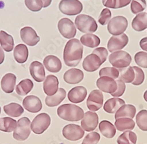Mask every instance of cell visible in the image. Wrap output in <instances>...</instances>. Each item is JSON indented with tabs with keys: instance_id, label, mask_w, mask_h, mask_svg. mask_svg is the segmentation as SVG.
I'll return each instance as SVG.
<instances>
[{
	"instance_id": "cell-1",
	"label": "cell",
	"mask_w": 147,
	"mask_h": 144,
	"mask_svg": "<svg viewBox=\"0 0 147 144\" xmlns=\"http://www.w3.org/2000/svg\"><path fill=\"white\" fill-rule=\"evenodd\" d=\"M83 46L77 39L68 41L64 47L63 59L65 64L68 67H76L82 58Z\"/></svg>"
},
{
	"instance_id": "cell-2",
	"label": "cell",
	"mask_w": 147,
	"mask_h": 144,
	"mask_svg": "<svg viewBox=\"0 0 147 144\" xmlns=\"http://www.w3.org/2000/svg\"><path fill=\"white\" fill-rule=\"evenodd\" d=\"M57 114L59 118L67 121H78L83 118L84 112L78 105L72 104L61 105L57 109Z\"/></svg>"
},
{
	"instance_id": "cell-3",
	"label": "cell",
	"mask_w": 147,
	"mask_h": 144,
	"mask_svg": "<svg viewBox=\"0 0 147 144\" xmlns=\"http://www.w3.org/2000/svg\"><path fill=\"white\" fill-rule=\"evenodd\" d=\"M77 29L84 33H91L96 31L98 25L95 20L91 16L85 14L78 15L75 19Z\"/></svg>"
},
{
	"instance_id": "cell-4",
	"label": "cell",
	"mask_w": 147,
	"mask_h": 144,
	"mask_svg": "<svg viewBox=\"0 0 147 144\" xmlns=\"http://www.w3.org/2000/svg\"><path fill=\"white\" fill-rule=\"evenodd\" d=\"M109 62L115 68L124 69L129 66L132 62V57L128 52L118 51L109 56Z\"/></svg>"
},
{
	"instance_id": "cell-5",
	"label": "cell",
	"mask_w": 147,
	"mask_h": 144,
	"mask_svg": "<svg viewBox=\"0 0 147 144\" xmlns=\"http://www.w3.org/2000/svg\"><path fill=\"white\" fill-rule=\"evenodd\" d=\"M58 7L61 13L69 16L78 15L83 9V5L79 0H61Z\"/></svg>"
},
{
	"instance_id": "cell-6",
	"label": "cell",
	"mask_w": 147,
	"mask_h": 144,
	"mask_svg": "<svg viewBox=\"0 0 147 144\" xmlns=\"http://www.w3.org/2000/svg\"><path fill=\"white\" fill-rule=\"evenodd\" d=\"M31 134V121L27 117H22L17 122V125L14 131L13 138L19 141L26 140Z\"/></svg>"
},
{
	"instance_id": "cell-7",
	"label": "cell",
	"mask_w": 147,
	"mask_h": 144,
	"mask_svg": "<svg viewBox=\"0 0 147 144\" xmlns=\"http://www.w3.org/2000/svg\"><path fill=\"white\" fill-rule=\"evenodd\" d=\"M51 124V117L47 113H41L36 115L31 124V129L35 134L44 133Z\"/></svg>"
},
{
	"instance_id": "cell-8",
	"label": "cell",
	"mask_w": 147,
	"mask_h": 144,
	"mask_svg": "<svg viewBox=\"0 0 147 144\" xmlns=\"http://www.w3.org/2000/svg\"><path fill=\"white\" fill-rule=\"evenodd\" d=\"M128 25V20L125 17L117 16L109 21L107 29L110 34L118 36L124 33L127 29Z\"/></svg>"
},
{
	"instance_id": "cell-9",
	"label": "cell",
	"mask_w": 147,
	"mask_h": 144,
	"mask_svg": "<svg viewBox=\"0 0 147 144\" xmlns=\"http://www.w3.org/2000/svg\"><path fill=\"white\" fill-rule=\"evenodd\" d=\"M59 33L66 39L74 38L77 34V29L73 22L67 18L61 19L58 23Z\"/></svg>"
},
{
	"instance_id": "cell-10",
	"label": "cell",
	"mask_w": 147,
	"mask_h": 144,
	"mask_svg": "<svg viewBox=\"0 0 147 144\" xmlns=\"http://www.w3.org/2000/svg\"><path fill=\"white\" fill-rule=\"evenodd\" d=\"M84 130L80 125L74 124L67 125L63 129L64 137L71 141L80 140L84 137Z\"/></svg>"
},
{
	"instance_id": "cell-11",
	"label": "cell",
	"mask_w": 147,
	"mask_h": 144,
	"mask_svg": "<svg viewBox=\"0 0 147 144\" xmlns=\"http://www.w3.org/2000/svg\"><path fill=\"white\" fill-rule=\"evenodd\" d=\"M104 103V95L99 90H92L87 100L88 109L91 111H97L102 107Z\"/></svg>"
},
{
	"instance_id": "cell-12",
	"label": "cell",
	"mask_w": 147,
	"mask_h": 144,
	"mask_svg": "<svg viewBox=\"0 0 147 144\" xmlns=\"http://www.w3.org/2000/svg\"><path fill=\"white\" fill-rule=\"evenodd\" d=\"M128 37L125 33L118 36H113L109 39L107 44L108 51L113 53L121 50L128 45Z\"/></svg>"
},
{
	"instance_id": "cell-13",
	"label": "cell",
	"mask_w": 147,
	"mask_h": 144,
	"mask_svg": "<svg viewBox=\"0 0 147 144\" xmlns=\"http://www.w3.org/2000/svg\"><path fill=\"white\" fill-rule=\"evenodd\" d=\"M20 36L24 43L30 46H34L40 41V38L36 31L30 27L22 28L20 31Z\"/></svg>"
},
{
	"instance_id": "cell-14",
	"label": "cell",
	"mask_w": 147,
	"mask_h": 144,
	"mask_svg": "<svg viewBox=\"0 0 147 144\" xmlns=\"http://www.w3.org/2000/svg\"><path fill=\"white\" fill-rule=\"evenodd\" d=\"M98 122L99 118L96 113L87 111L84 114L81 125L84 130L87 132H91L96 129Z\"/></svg>"
},
{
	"instance_id": "cell-15",
	"label": "cell",
	"mask_w": 147,
	"mask_h": 144,
	"mask_svg": "<svg viewBox=\"0 0 147 144\" xmlns=\"http://www.w3.org/2000/svg\"><path fill=\"white\" fill-rule=\"evenodd\" d=\"M96 84L99 90L111 94L114 93L117 89L116 81L113 78L107 76H103L98 79Z\"/></svg>"
},
{
	"instance_id": "cell-16",
	"label": "cell",
	"mask_w": 147,
	"mask_h": 144,
	"mask_svg": "<svg viewBox=\"0 0 147 144\" xmlns=\"http://www.w3.org/2000/svg\"><path fill=\"white\" fill-rule=\"evenodd\" d=\"M23 107L28 111L32 113H36L40 111L42 108L41 100L35 95H28L23 100Z\"/></svg>"
},
{
	"instance_id": "cell-17",
	"label": "cell",
	"mask_w": 147,
	"mask_h": 144,
	"mask_svg": "<svg viewBox=\"0 0 147 144\" xmlns=\"http://www.w3.org/2000/svg\"><path fill=\"white\" fill-rule=\"evenodd\" d=\"M102 64L100 57L97 55L92 53L84 60L82 67L86 71L94 72L98 69Z\"/></svg>"
},
{
	"instance_id": "cell-18",
	"label": "cell",
	"mask_w": 147,
	"mask_h": 144,
	"mask_svg": "<svg viewBox=\"0 0 147 144\" xmlns=\"http://www.w3.org/2000/svg\"><path fill=\"white\" fill-rule=\"evenodd\" d=\"M87 90L83 86H77L72 88L68 93V99L73 103H80L87 97Z\"/></svg>"
},
{
	"instance_id": "cell-19",
	"label": "cell",
	"mask_w": 147,
	"mask_h": 144,
	"mask_svg": "<svg viewBox=\"0 0 147 144\" xmlns=\"http://www.w3.org/2000/svg\"><path fill=\"white\" fill-rule=\"evenodd\" d=\"M59 81L54 75H50L47 76L43 83V90L48 96L54 95L58 90Z\"/></svg>"
},
{
	"instance_id": "cell-20",
	"label": "cell",
	"mask_w": 147,
	"mask_h": 144,
	"mask_svg": "<svg viewBox=\"0 0 147 144\" xmlns=\"http://www.w3.org/2000/svg\"><path fill=\"white\" fill-rule=\"evenodd\" d=\"M83 71L78 69L72 68L68 70L64 75V81L70 85H76L80 83L84 79Z\"/></svg>"
},
{
	"instance_id": "cell-21",
	"label": "cell",
	"mask_w": 147,
	"mask_h": 144,
	"mask_svg": "<svg viewBox=\"0 0 147 144\" xmlns=\"http://www.w3.org/2000/svg\"><path fill=\"white\" fill-rule=\"evenodd\" d=\"M30 72L32 77L36 82H42L45 78L44 67L38 61H34L31 63L30 66Z\"/></svg>"
},
{
	"instance_id": "cell-22",
	"label": "cell",
	"mask_w": 147,
	"mask_h": 144,
	"mask_svg": "<svg viewBox=\"0 0 147 144\" xmlns=\"http://www.w3.org/2000/svg\"><path fill=\"white\" fill-rule=\"evenodd\" d=\"M46 69L51 73H58L62 69V63L60 59L54 55L47 56L43 61Z\"/></svg>"
},
{
	"instance_id": "cell-23",
	"label": "cell",
	"mask_w": 147,
	"mask_h": 144,
	"mask_svg": "<svg viewBox=\"0 0 147 144\" xmlns=\"http://www.w3.org/2000/svg\"><path fill=\"white\" fill-rule=\"evenodd\" d=\"M17 80L16 76L11 73L5 74L1 81V89L4 92L7 94L12 93L16 86Z\"/></svg>"
},
{
	"instance_id": "cell-24",
	"label": "cell",
	"mask_w": 147,
	"mask_h": 144,
	"mask_svg": "<svg viewBox=\"0 0 147 144\" xmlns=\"http://www.w3.org/2000/svg\"><path fill=\"white\" fill-rule=\"evenodd\" d=\"M66 91L63 88L58 89L57 92L53 95L47 96L45 98V104L48 107L58 106L66 97Z\"/></svg>"
},
{
	"instance_id": "cell-25",
	"label": "cell",
	"mask_w": 147,
	"mask_h": 144,
	"mask_svg": "<svg viewBox=\"0 0 147 144\" xmlns=\"http://www.w3.org/2000/svg\"><path fill=\"white\" fill-rule=\"evenodd\" d=\"M28 55L29 51L26 45L24 44H19L15 47L14 50V57L17 63L22 64L26 62Z\"/></svg>"
},
{
	"instance_id": "cell-26",
	"label": "cell",
	"mask_w": 147,
	"mask_h": 144,
	"mask_svg": "<svg viewBox=\"0 0 147 144\" xmlns=\"http://www.w3.org/2000/svg\"><path fill=\"white\" fill-rule=\"evenodd\" d=\"M125 104L124 100L118 97H114L108 100L104 105V111L109 114H114L122 106Z\"/></svg>"
},
{
	"instance_id": "cell-27",
	"label": "cell",
	"mask_w": 147,
	"mask_h": 144,
	"mask_svg": "<svg viewBox=\"0 0 147 144\" xmlns=\"http://www.w3.org/2000/svg\"><path fill=\"white\" fill-rule=\"evenodd\" d=\"M132 28L136 31L142 32L147 28V13H141L137 15L132 21Z\"/></svg>"
},
{
	"instance_id": "cell-28",
	"label": "cell",
	"mask_w": 147,
	"mask_h": 144,
	"mask_svg": "<svg viewBox=\"0 0 147 144\" xmlns=\"http://www.w3.org/2000/svg\"><path fill=\"white\" fill-rule=\"evenodd\" d=\"M136 114V108L132 104L122 106L115 113V119L120 118H129L133 119Z\"/></svg>"
},
{
	"instance_id": "cell-29",
	"label": "cell",
	"mask_w": 147,
	"mask_h": 144,
	"mask_svg": "<svg viewBox=\"0 0 147 144\" xmlns=\"http://www.w3.org/2000/svg\"><path fill=\"white\" fill-rule=\"evenodd\" d=\"M0 44L2 49L7 52H10L14 49V41L11 35L4 31H0Z\"/></svg>"
},
{
	"instance_id": "cell-30",
	"label": "cell",
	"mask_w": 147,
	"mask_h": 144,
	"mask_svg": "<svg viewBox=\"0 0 147 144\" xmlns=\"http://www.w3.org/2000/svg\"><path fill=\"white\" fill-rule=\"evenodd\" d=\"M99 129L105 137L111 139L116 134V129L114 125L107 120H103L99 124Z\"/></svg>"
},
{
	"instance_id": "cell-31",
	"label": "cell",
	"mask_w": 147,
	"mask_h": 144,
	"mask_svg": "<svg viewBox=\"0 0 147 144\" xmlns=\"http://www.w3.org/2000/svg\"><path fill=\"white\" fill-rule=\"evenodd\" d=\"M80 42L82 45L85 46L94 48L100 45L101 40L98 36L94 34L87 33L82 36L80 38Z\"/></svg>"
},
{
	"instance_id": "cell-32",
	"label": "cell",
	"mask_w": 147,
	"mask_h": 144,
	"mask_svg": "<svg viewBox=\"0 0 147 144\" xmlns=\"http://www.w3.org/2000/svg\"><path fill=\"white\" fill-rule=\"evenodd\" d=\"M34 87L32 81L29 79H26L21 80L16 86V93L21 95L24 96L27 95Z\"/></svg>"
},
{
	"instance_id": "cell-33",
	"label": "cell",
	"mask_w": 147,
	"mask_h": 144,
	"mask_svg": "<svg viewBox=\"0 0 147 144\" xmlns=\"http://www.w3.org/2000/svg\"><path fill=\"white\" fill-rule=\"evenodd\" d=\"M4 111L6 114L12 117H18L24 112L23 107L19 104L11 103L4 106Z\"/></svg>"
},
{
	"instance_id": "cell-34",
	"label": "cell",
	"mask_w": 147,
	"mask_h": 144,
	"mask_svg": "<svg viewBox=\"0 0 147 144\" xmlns=\"http://www.w3.org/2000/svg\"><path fill=\"white\" fill-rule=\"evenodd\" d=\"M115 125L119 131L132 130L136 124L133 119L129 118H120L116 119Z\"/></svg>"
},
{
	"instance_id": "cell-35",
	"label": "cell",
	"mask_w": 147,
	"mask_h": 144,
	"mask_svg": "<svg viewBox=\"0 0 147 144\" xmlns=\"http://www.w3.org/2000/svg\"><path fill=\"white\" fill-rule=\"evenodd\" d=\"M17 122L10 117L0 118V131L5 133H11L17 128Z\"/></svg>"
},
{
	"instance_id": "cell-36",
	"label": "cell",
	"mask_w": 147,
	"mask_h": 144,
	"mask_svg": "<svg viewBox=\"0 0 147 144\" xmlns=\"http://www.w3.org/2000/svg\"><path fill=\"white\" fill-rule=\"evenodd\" d=\"M137 136L136 134L131 131H127L122 133L117 139L118 144H136Z\"/></svg>"
},
{
	"instance_id": "cell-37",
	"label": "cell",
	"mask_w": 147,
	"mask_h": 144,
	"mask_svg": "<svg viewBox=\"0 0 147 144\" xmlns=\"http://www.w3.org/2000/svg\"><path fill=\"white\" fill-rule=\"evenodd\" d=\"M119 79L126 83H132L135 79V72L132 67L121 69L119 70Z\"/></svg>"
},
{
	"instance_id": "cell-38",
	"label": "cell",
	"mask_w": 147,
	"mask_h": 144,
	"mask_svg": "<svg viewBox=\"0 0 147 144\" xmlns=\"http://www.w3.org/2000/svg\"><path fill=\"white\" fill-rule=\"evenodd\" d=\"M131 0H102L104 6L112 9H119L128 5Z\"/></svg>"
},
{
	"instance_id": "cell-39",
	"label": "cell",
	"mask_w": 147,
	"mask_h": 144,
	"mask_svg": "<svg viewBox=\"0 0 147 144\" xmlns=\"http://www.w3.org/2000/svg\"><path fill=\"white\" fill-rule=\"evenodd\" d=\"M136 123L141 130L147 131V110H142L138 112L136 116Z\"/></svg>"
},
{
	"instance_id": "cell-40",
	"label": "cell",
	"mask_w": 147,
	"mask_h": 144,
	"mask_svg": "<svg viewBox=\"0 0 147 144\" xmlns=\"http://www.w3.org/2000/svg\"><path fill=\"white\" fill-rule=\"evenodd\" d=\"M99 75L100 77L107 76L111 77L113 79H117L119 77V70L115 67H107L102 68L100 70Z\"/></svg>"
},
{
	"instance_id": "cell-41",
	"label": "cell",
	"mask_w": 147,
	"mask_h": 144,
	"mask_svg": "<svg viewBox=\"0 0 147 144\" xmlns=\"http://www.w3.org/2000/svg\"><path fill=\"white\" fill-rule=\"evenodd\" d=\"M146 3L145 0H132L131 4L132 13L137 14L141 13L146 8Z\"/></svg>"
},
{
	"instance_id": "cell-42",
	"label": "cell",
	"mask_w": 147,
	"mask_h": 144,
	"mask_svg": "<svg viewBox=\"0 0 147 144\" xmlns=\"http://www.w3.org/2000/svg\"><path fill=\"white\" fill-rule=\"evenodd\" d=\"M135 72V79L131 83L133 85L140 86L143 83L145 79V75L144 71L140 67L137 66L132 67Z\"/></svg>"
},
{
	"instance_id": "cell-43",
	"label": "cell",
	"mask_w": 147,
	"mask_h": 144,
	"mask_svg": "<svg viewBox=\"0 0 147 144\" xmlns=\"http://www.w3.org/2000/svg\"><path fill=\"white\" fill-rule=\"evenodd\" d=\"M27 8L32 12H38L43 8L42 0H25Z\"/></svg>"
},
{
	"instance_id": "cell-44",
	"label": "cell",
	"mask_w": 147,
	"mask_h": 144,
	"mask_svg": "<svg viewBox=\"0 0 147 144\" xmlns=\"http://www.w3.org/2000/svg\"><path fill=\"white\" fill-rule=\"evenodd\" d=\"M135 62L137 65L142 68L147 69V53L138 52L134 56Z\"/></svg>"
},
{
	"instance_id": "cell-45",
	"label": "cell",
	"mask_w": 147,
	"mask_h": 144,
	"mask_svg": "<svg viewBox=\"0 0 147 144\" xmlns=\"http://www.w3.org/2000/svg\"><path fill=\"white\" fill-rule=\"evenodd\" d=\"M100 135L96 132H92L87 135L82 144H97L100 140Z\"/></svg>"
},
{
	"instance_id": "cell-46",
	"label": "cell",
	"mask_w": 147,
	"mask_h": 144,
	"mask_svg": "<svg viewBox=\"0 0 147 144\" xmlns=\"http://www.w3.org/2000/svg\"><path fill=\"white\" fill-rule=\"evenodd\" d=\"M112 17L111 12L108 8H104L102 10L98 18V22L101 25H105L111 20Z\"/></svg>"
},
{
	"instance_id": "cell-47",
	"label": "cell",
	"mask_w": 147,
	"mask_h": 144,
	"mask_svg": "<svg viewBox=\"0 0 147 144\" xmlns=\"http://www.w3.org/2000/svg\"><path fill=\"white\" fill-rule=\"evenodd\" d=\"M116 82L117 84V90L111 95L113 96V97H119L124 94L125 91L126 86H125V83L119 79L116 80Z\"/></svg>"
},
{
	"instance_id": "cell-48",
	"label": "cell",
	"mask_w": 147,
	"mask_h": 144,
	"mask_svg": "<svg viewBox=\"0 0 147 144\" xmlns=\"http://www.w3.org/2000/svg\"><path fill=\"white\" fill-rule=\"evenodd\" d=\"M92 53L96 54L100 57L102 64L105 63V61H107V59L108 57V51L107 50L106 48L103 47L96 48L95 49H94L92 51Z\"/></svg>"
},
{
	"instance_id": "cell-49",
	"label": "cell",
	"mask_w": 147,
	"mask_h": 144,
	"mask_svg": "<svg viewBox=\"0 0 147 144\" xmlns=\"http://www.w3.org/2000/svg\"><path fill=\"white\" fill-rule=\"evenodd\" d=\"M140 46L142 50L147 52V37L141 39L140 42Z\"/></svg>"
},
{
	"instance_id": "cell-50",
	"label": "cell",
	"mask_w": 147,
	"mask_h": 144,
	"mask_svg": "<svg viewBox=\"0 0 147 144\" xmlns=\"http://www.w3.org/2000/svg\"><path fill=\"white\" fill-rule=\"evenodd\" d=\"M5 59V53L2 49L1 47H0V65L3 64Z\"/></svg>"
},
{
	"instance_id": "cell-51",
	"label": "cell",
	"mask_w": 147,
	"mask_h": 144,
	"mask_svg": "<svg viewBox=\"0 0 147 144\" xmlns=\"http://www.w3.org/2000/svg\"><path fill=\"white\" fill-rule=\"evenodd\" d=\"M53 0H42L43 3V8H47L50 6Z\"/></svg>"
},
{
	"instance_id": "cell-52",
	"label": "cell",
	"mask_w": 147,
	"mask_h": 144,
	"mask_svg": "<svg viewBox=\"0 0 147 144\" xmlns=\"http://www.w3.org/2000/svg\"><path fill=\"white\" fill-rule=\"evenodd\" d=\"M144 99L146 102H147V90L145 91L144 94Z\"/></svg>"
},
{
	"instance_id": "cell-53",
	"label": "cell",
	"mask_w": 147,
	"mask_h": 144,
	"mask_svg": "<svg viewBox=\"0 0 147 144\" xmlns=\"http://www.w3.org/2000/svg\"><path fill=\"white\" fill-rule=\"evenodd\" d=\"M0 114H1V107H0Z\"/></svg>"
}]
</instances>
